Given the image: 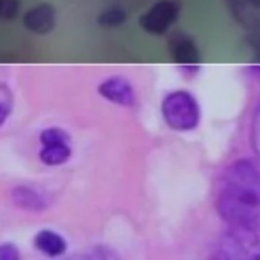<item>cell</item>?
I'll return each mask as SVG.
<instances>
[{
  "label": "cell",
  "instance_id": "6da1fadb",
  "mask_svg": "<svg viewBox=\"0 0 260 260\" xmlns=\"http://www.w3.org/2000/svg\"><path fill=\"white\" fill-rule=\"evenodd\" d=\"M217 210L231 228L260 231V169L242 158L225 171L217 196Z\"/></svg>",
  "mask_w": 260,
  "mask_h": 260
},
{
  "label": "cell",
  "instance_id": "7a4b0ae2",
  "mask_svg": "<svg viewBox=\"0 0 260 260\" xmlns=\"http://www.w3.org/2000/svg\"><path fill=\"white\" fill-rule=\"evenodd\" d=\"M161 113L166 123L178 131L194 129L200 120V109L196 99L186 90L169 93L162 101Z\"/></svg>",
  "mask_w": 260,
  "mask_h": 260
},
{
  "label": "cell",
  "instance_id": "3957f363",
  "mask_svg": "<svg viewBox=\"0 0 260 260\" xmlns=\"http://www.w3.org/2000/svg\"><path fill=\"white\" fill-rule=\"evenodd\" d=\"M217 255L223 259H259L260 240L257 232L229 226L220 238Z\"/></svg>",
  "mask_w": 260,
  "mask_h": 260
},
{
  "label": "cell",
  "instance_id": "277c9868",
  "mask_svg": "<svg viewBox=\"0 0 260 260\" xmlns=\"http://www.w3.org/2000/svg\"><path fill=\"white\" fill-rule=\"evenodd\" d=\"M99 92L106 100L124 107H132L135 103V94L131 84L120 76L106 79L99 86Z\"/></svg>",
  "mask_w": 260,
  "mask_h": 260
},
{
  "label": "cell",
  "instance_id": "5b68a950",
  "mask_svg": "<svg viewBox=\"0 0 260 260\" xmlns=\"http://www.w3.org/2000/svg\"><path fill=\"white\" fill-rule=\"evenodd\" d=\"M12 200L18 207L29 211H42L46 208V200L35 189L27 186H16L11 193Z\"/></svg>",
  "mask_w": 260,
  "mask_h": 260
},
{
  "label": "cell",
  "instance_id": "8992f818",
  "mask_svg": "<svg viewBox=\"0 0 260 260\" xmlns=\"http://www.w3.org/2000/svg\"><path fill=\"white\" fill-rule=\"evenodd\" d=\"M35 245L40 252L51 257L59 256L66 251V242L63 237L50 230L39 232L35 237Z\"/></svg>",
  "mask_w": 260,
  "mask_h": 260
},
{
  "label": "cell",
  "instance_id": "52a82bcc",
  "mask_svg": "<svg viewBox=\"0 0 260 260\" xmlns=\"http://www.w3.org/2000/svg\"><path fill=\"white\" fill-rule=\"evenodd\" d=\"M71 155L69 143H56L43 145L40 159L47 166H60L66 162Z\"/></svg>",
  "mask_w": 260,
  "mask_h": 260
},
{
  "label": "cell",
  "instance_id": "ba28073f",
  "mask_svg": "<svg viewBox=\"0 0 260 260\" xmlns=\"http://www.w3.org/2000/svg\"><path fill=\"white\" fill-rule=\"evenodd\" d=\"M13 107V94L5 83H0V126L7 120Z\"/></svg>",
  "mask_w": 260,
  "mask_h": 260
},
{
  "label": "cell",
  "instance_id": "9c48e42d",
  "mask_svg": "<svg viewBox=\"0 0 260 260\" xmlns=\"http://www.w3.org/2000/svg\"><path fill=\"white\" fill-rule=\"evenodd\" d=\"M69 135L61 128L51 127L45 129L40 135V141L43 145L56 143H69Z\"/></svg>",
  "mask_w": 260,
  "mask_h": 260
},
{
  "label": "cell",
  "instance_id": "30bf717a",
  "mask_svg": "<svg viewBox=\"0 0 260 260\" xmlns=\"http://www.w3.org/2000/svg\"><path fill=\"white\" fill-rule=\"evenodd\" d=\"M251 144L252 148L260 160V101L254 111L251 123Z\"/></svg>",
  "mask_w": 260,
  "mask_h": 260
},
{
  "label": "cell",
  "instance_id": "8fae6325",
  "mask_svg": "<svg viewBox=\"0 0 260 260\" xmlns=\"http://www.w3.org/2000/svg\"><path fill=\"white\" fill-rule=\"evenodd\" d=\"M19 259V253L17 248L10 244L5 243L0 245V260H17Z\"/></svg>",
  "mask_w": 260,
  "mask_h": 260
}]
</instances>
